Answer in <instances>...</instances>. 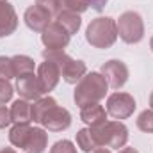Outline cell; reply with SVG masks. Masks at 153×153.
Listing matches in <instances>:
<instances>
[{
    "label": "cell",
    "mask_w": 153,
    "mask_h": 153,
    "mask_svg": "<svg viewBox=\"0 0 153 153\" xmlns=\"http://www.w3.org/2000/svg\"><path fill=\"white\" fill-rule=\"evenodd\" d=\"M107 89H109V84L102 73H96V71L85 73L75 87V94H73L75 103L80 109L89 103H98L100 100L105 98Z\"/></svg>",
    "instance_id": "6da1fadb"
},
{
    "label": "cell",
    "mask_w": 153,
    "mask_h": 153,
    "mask_svg": "<svg viewBox=\"0 0 153 153\" xmlns=\"http://www.w3.org/2000/svg\"><path fill=\"white\" fill-rule=\"evenodd\" d=\"M98 148H123L128 141V128L121 121H103L98 126H89Z\"/></svg>",
    "instance_id": "7a4b0ae2"
},
{
    "label": "cell",
    "mask_w": 153,
    "mask_h": 153,
    "mask_svg": "<svg viewBox=\"0 0 153 153\" xmlns=\"http://www.w3.org/2000/svg\"><path fill=\"white\" fill-rule=\"evenodd\" d=\"M85 39L91 46L94 48H100V50H105V48H111L117 39V27H116V22L109 16H100V18H94L89 25H87V30H85Z\"/></svg>",
    "instance_id": "3957f363"
},
{
    "label": "cell",
    "mask_w": 153,
    "mask_h": 153,
    "mask_svg": "<svg viewBox=\"0 0 153 153\" xmlns=\"http://www.w3.org/2000/svg\"><path fill=\"white\" fill-rule=\"evenodd\" d=\"M45 61H52L59 66L61 76L66 84H76L82 80V76L87 73V66L82 61H75L70 55L64 53V50H45L43 52Z\"/></svg>",
    "instance_id": "277c9868"
},
{
    "label": "cell",
    "mask_w": 153,
    "mask_h": 153,
    "mask_svg": "<svg viewBox=\"0 0 153 153\" xmlns=\"http://www.w3.org/2000/svg\"><path fill=\"white\" fill-rule=\"evenodd\" d=\"M116 27H117V36L128 45H135L144 38V23L141 14L135 11H125L117 18Z\"/></svg>",
    "instance_id": "5b68a950"
},
{
    "label": "cell",
    "mask_w": 153,
    "mask_h": 153,
    "mask_svg": "<svg viewBox=\"0 0 153 153\" xmlns=\"http://www.w3.org/2000/svg\"><path fill=\"white\" fill-rule=\"evenodd\" d=\"M135 100L128 93H112L107 98V114L114 119H126L135 111Z\"/></svg>",
    "instance_id": "8992f818"
},
{
    "label": "cell",
    "mask_w": 153,
    "mask_h": 153,
    "mask_svg": "<svg viewBox=\"0 0 153 153\" xmlns=\"http://www.w3.org/2000/svg\"><path fill=\"white\" fill-rule=\"evenodd\" d=\"M70 38L71 36L68 34V30L57 22H52L41 32V41L46 46V50H64L70 43Z\"/></svg>",
    "instance_id": "52a82bcc"
},
{
    "label": "cell",
    "mask_w": 153,
    "mask_h": 153,
    "mask_svg": "<svg viewBox=\"0 0 153 153\" xmlns=\"http://www.w3.org/2000/svg\"><path fill=\"white\" fill-rule=\"evenodd\" d=\"M102 75L105 76L109 87L112 89H119L126 84L128 80V68L123 61H117V59H111L107 61L103 66H102Z\"/></svg>",
    "instance_id": "ba28073f"
},
{
    "label": "cell",
    "mask_w": 153,
    "mask_h": 153,
    "mask_svg": "<svg viewBox=\"0 0 153 153\" xmlns=\"http://www.w3.org/2000/svg\"><path fill=\"white\" fill-rule=\"evenodd\" d=\"M16 93L22 96V100H39L41 94L45 93L41 84H39V78L38 75L34 73H27V75H22V76H16Z\"/></svg>",
    "instance_id": "9c48e42d"
},
{
    "label": "cell",
    "mask_w": 153,
    "mask_h": 153,
    "mask_svg": "<svg viewBox=\"0 0 153 153\" xmlns=\"http://www.w3.org/2000/svg\"><path fill=\"white\" fill-rule=\"evenodd\" d=\"M41 125L46 130H50V132H62V130L70 128V125H71V114L64 107L55 105L53 109L48 111V114L43 117Z\"/></svg>",
    "instance_id": "30bf717a"
},
{
    "label": "cell",
    "mask_w": 153,
    "mask_h": 153,
    "mask_svg": "<svg viewBox=\"0 0 153 153\" xmlns=\"http://www.w3.org/2000/svg\"><path fill=\"white\" fill-rule=\"evenodd\" d=\"M23 20H25V25L34 32H43L52 23V16L43 7H39L38 4L27 7V11L23 14Z\"/></svg>",
    "instance_id": "8fae6325"
},
{
    "label": "cell",
    "mask_w": 153,
    "mask_h": 153,
    "mask_svg": "<svg viewBox=\"0 0 153 153\" xmlns=\"http://www.w3.org/2000/svg\"><path fill=\"white\" fill-rule=\"evenodd\" d=\"M38 78H39V84L43 87L45 93H50L55 89V85L59 84V78H61V70L55 62L52 61H45L41 62L38 68Z\"/></svg>",
    "instance_id": "7c38bea8"
},
{
    "label": "cell",
    "mask_w": 153,
    "mask_h": 153,
    "mask_svg": "<svg viewBox=\"0 0 153 153\" xmlns=\"http://www.w3.org/2000/svg\"><path fill=\"white\" fill-rule=\"evenodd\" d=\"M18 27V16L9 2H0V38L11 36Z\"/></svg>",
    "instance_id": "4fadbf2b"
},
{
    "label": "cell",
    "mask_w": 153,
    "mask_h": 153,
    "mask_svg": "<svg viewBox=\"0 0 153 153\" xmlns=\"http://www.w3.org/2000/svg\"><path fill=\"white\" fill-rule=\"evenodd\" d=\"M80 119L85 125H89V126H98L103 121H107V112H105V109L100 103H89V105H84L82 107Z\"/></svg>",
    "instance_id": "5bb4252c"
},
{
    "label": "cell",
    "mask_w": 153,
    "mask_h": 153,
    "mask_svg": "<svg viewBox=\"0 0 153 153\" xmlns=\"http://www.w3.org/2000/svg\"><path fill=\"white\" fill-rule=\"evenodd\" d=\"M30 132H32V126L29 123H18L14 125L11 130H9V141L13 146L20 148V150H25L27 143H29V137H30Z\"/></svg>",
    "instance_id": "9a60e30c"
},
{
    "label": "cell",
    "mask_w": 153,
    "mask_h": 153,
    "mask_svg": "<svg viewBox=\"0 0 153 153\" xmlns=\"http://www.w3.org/2000/svg\"><path fill=\"white\" fill-rule=\"evenodd\" d=\"M11 117L13 123H30L32 121V105L27 100H16L11 105Z\"/></svg>",
    "instance_id": "2e32d148"
},
{
    "label": "cell",
    "mask_w": 153,
    "mask_h": 153,
    "mask_svg": "<svg viewBox=\"0 0 153 153\" xmlns=\"http://www.w3.org/2000/svg\"><path fill=\"white\" fill-rule=\"evenodd\" d=\"M46 144H48V134L43 128H32L29 143L25 146V152L27 153H43L45 148H46Z\"/></svg>",
    "instance_id": "e0dca14e"
},
{
    "label": "cell",
    "mask_w": 153,
    "mask_h": 153,
    "mask_svg": "<svg viewBox=\"0 0 153 153\" xmlns=\"http://www.w3.org/2000/svg\"><path fill=\"white\" fill-rule=\"evenodd\" d=\"M55 105H57V102H55L52 96H45V98L36 100V102H34V105H32V121L41 125L43 117L48 114V111H50V109H53Z\"/></svg>",
    "instance_id": "ac0fdd59"
},
{
    "label": "cell",
    "mask_w": 153,
    "mask_h": 153,
    "mask_svg": "<svg viewBox=\"0 0 153 153\" xmlns=\"http://www.w3.org/2000/svg\"><path fill=\"white\" fill-rule=\"evenodd\" d=\"M57 23H61V25L68 30V34L71 36V34H76V32H78V29H80V25H82V20H80V14L64 9V11L57 16Z\"/></svg>",
    "instance_id": "d6986e66"
},
{
    "label": "cell",
    "mask_w": 153,
    "mask_h": 153,
    "mask_svg": "<svg viewBox=\"0 0 153 153\" xmlns=\"http://www.w3.org/2000/svg\"><path fill=\"white\" fill-rule=\"evenodd\" d=\"M11 61H13V68H14L16 76L34 73V59H30L29 55H14V57H11Z\"/></svg>",
    "instance_id": "ffe728a7"
},
{
    "label": "cell",
    "mask_w": 153,
    "mask_h": 153,
    "mask_svg": "<svg viewBox=\"0 0 153 153\" xmlns=\"http://www.w3.org/2000/svg\"><path fill=\"white\" fill-rule=\"evenodd\" d=\"M76 144H78V148L82 152H85V153H91L98 148L96 143H94V139H93V135H91L89 128H82V130L76 132Z\"/></svg>",
    "instance_id": "44dd1931"
},
{
    "label": "cell",
    "mask_w": 153,
    "mask_h": 153,
    "mask_svg": "<svg viewBox=\"0 0 153 153\" xmlns=\"http://www.w3.org/2000/svg\"><path fill=\"white\" fill-rule=\"evenodd\" d=\"M137 128L141 132L146 134H153V111H143L139 117H137Z\"/></svg>",
    "instance_id": "7402d4cb"
},
{
    "label": "cell",
    "mask_w": 153,
    "mask_h": 153,
    "mask_svg": "<svg viewBox=\"0 0 153 153\" xmlns=\"http://www.w3.org/2000/svg\"><path fill=\"white\" fill-rule=\"evenodd\" d=\"M61 4L66 11H71V13H76V14L85 13L91 5L89 0H61Z\"/></svg>",
    "instance_id": "603a6c76"
},
{
    "label": "cell",
    "mask_w": 153,
    "mask_h": 153,
    "mask_svg": "<svg viewBox=\"0 0 153 153\" xmlns=\"http://www.w3.org/2000/svg\"><path fill=\"white\" fill-rule=\"evenodd\" d=\"M36 4H38L39 7H43L52 18H53V16H59V14L62 13V4H61V0H36Z\"/></svg>",
    "instance_id": "cb8c5ba5"
},
{
    "label": "cell",
    "mask_w": 153,
    "mask_h": 153,
    "mask_svg": "<svg viewBox=\"0 0 153 153\" xmlns=\"http://www.w3.org/2000/svg\"><path fill=\"white\" fill-rule=\"evenodd\" d=\"M14 75L13 61L9 57H0V80H11Z\"/></svg>",
    "instance_id": "d4e9b609"
},
{
    "label": "cell",
    "mask_w": 153,
    "mask_h": 153,
    "mask_svg": "<svg viewBox=\"0 0 153 153\" xmlns=\"http://www.w3.org/2000/svg\"><path fill=\"white\" fill-rule=\"evenodd\" d=\"M50 153H76V148L71 141L62 139V141H57V143L52 146Z\"/></svg>",
    "instance_id": "484cf974"
},
{
    "label": "cell",
    "mask_w": 153,
    "mask_h": 153,
    "mask_svg": "<svg viewBox=\"0 0 153 153\" xmlns=\"http://www.w3.org/2000/svg\"><path fill=\"white\" fill-rule=\"evenodd\" d=\"M13 93H14V89L9 84V80H0V105H5L7 102H11Z\"/></svg>",
    "instance_id": "4316f807"
},
{
    "label": "cell",
    "mask_w": 153,
    "mask_h": 153,
    "mask_svg": "<svg viewBox=\"0 0 153 153\" xmlns=\"http://www.w3.org/2000/svg\"><path fill=\"white\" fill-rule=\"evenodd\" d=\"M13 123L11 117V109H7L5 105H0V128H5Z\"/></svg>",
    "instance_id": "83f0119b"
},
{
    "label": "cell",
    "mask_w": 153,
    "mask_h": 153,
    "mask_svg": "<svg viewBox=\"0 0 153 153\" xmlns=\"http://www.w3.org/2000/svg\"><path fill=\"white\" fill-rule=\"evenodd\" d=\"M89 4L96 9V11H102L103 7H105V4H107V0H89Z\"/></svg>",
    "instance_id": "f1b7e54d"
},
{
    "label": "cell",
    "mask_w": 153,
    "mask_h": 153,
    "mask_svg": "<svg viewBox=\"0 0 153 153\" xmlns=\"http://www.w3.org/2000/svg\"><path fill=\"white\" fill-rule=\"evenodd\" d=\"M119 153H139L135 148H123V150H119Z\"/></svg>",
    "instance_id": "f546056e"
},
{
    "label": "cell",
    "mask_w": 153,
    "mask_h": 153,
    "mask_svg": "<svg viewBox=\"0 0 153 153\" xmlns=\"http://www.w3.org/2000/svg\"><path fill=\"white\" fill-rule=\"evenodd\" d=\"M93 153H111V150H105V148H96Z\"/></svg>",
    "instance_id": "4dcf8cb0"
},
{
    "label": "cell",
    "mask_w": 153,
    "mask_h": 153,
    "mask_svg": "<svg viewBox=\"0 0 153 153\" xmlns=\"http://www.w3.org/2000/svg\"><path fill=\"white\" fill-rule=\"evenodd\" d=\"M0 153H16V152H14L13 148H2V150H0Z\"/></svg>",
    "instance_id": "1f68e13d"
},
{
    "label": "cell",
    "mask_w": 153,
    "mask_h": 153,
    "mask_svg": "<svg viewBox=\"0 0 153 153\" xmlns=\"http://www.w3.org/2000/svg\"><path fill=\"white\" fill-rule=\"evenodd\" d=\"M150 105H152V111H153V93H152V96H150Z\"/></svg>",
    "instance_id": "d6a6232c"
},
{
    "label": "cell",
    "mask_w": 153,
    "mask_h": 153,
    "mask_svg": "<svg viewBox=\"0 0 153 153\" xmlns=\"http://www.w3.org/2000/svg\"><path fill=\"white\" fill-rule=\"evenodd\" d=\"M150 46H152V52H153V36H152V41H150Z\"/></svg>",
    "instance_id": "836d02e7"
},
{
    "label": "cell",
    "mask_w": 153,
    "mask_h": 153,
    "mask_svg": "<svg viewBox=\"0 0 153 153\" xmlns=\"http://www.w3.org/2000/svg\"><path fill=\"white\" fill-rule=\"evenodd\" d=\"M0 2H7V0H0Z\"/></svg>",
    "instance_id": "e575fe53"
}]
</instances>
